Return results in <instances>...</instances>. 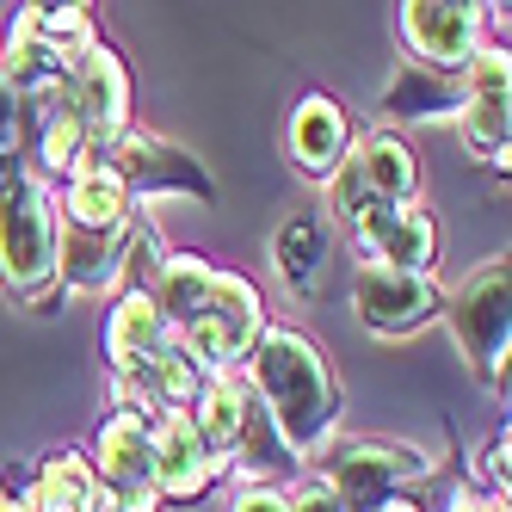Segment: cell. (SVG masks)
<instances>
[{
	"mask_svg": "<svg viewBox=\"0 0 512 512\" xmlns=\"http://www.w3.org/2000/svg\"><path fill=\"white\" fill-rule=\"evenodd\" d=\"M253 395L284 438L290 457H315L340 426V389L334 371L315 340H303L297 327H266L253 346Z\"/></svg>",
	"mask_w": 512,
	"mask_h": 512,
	"instance_id": "6da1fadb",
	"label": "cell"
},
{
	"mask_svg": "<svg viewBox=\"0 0 512 512\" xmlns=\"http://www.w3.org/2000/svg\"><path fill=\"white\" fill-rule=\"evenodd\" d=\"M451 334L463 346V358L475 364L482 383L506 377V346H512V272L506 260L475 266L457 290H451Z\"/></svg>",
	"mask_w": 512,
	"mask_h": 512,
	"instance_id": "7a4b0ae2",
	"label": "cell"
},
{
	"mask_svg": "<svg viewBox=\"0 0 512 512\" xmlns=\"http://www.w3.org/2000/svg\"><path fill=\"white\" fill-rule=\"evenodd\" d=\"M266 334V303H260V290H253L241 272H216L210 290H204V303L192 315V327L179 334V346H186L204 371H235V364L260 346Z\"/></svg>",
	"mask_w": 512,
	"mask_h": 512,
	"instance_id": "3957f363",
	"label": "cell"
},
{
	"mask_svg": "<svg viewBox=\"0 0 512 512\" xmlns=\"http://www.w3.org/2000/svg\"><path fill=\"white\" fill-rule=\"evenodd\" d=\"M56 198L44 179H25L13 198H0V284L31 297L56 284Z\"/></svg>",
	"mask_w": 512,
	"mask_h": 512,
	"instance_id": "277c9868",
	"label": "cell"
},
{
	"mask_svg": "<svg viewBox=\"0 0 512 512\" xmlns=\"http://www.w3.org/2000/svg\"><path fill=\"white\" fill-rule=\"evenodd\" d=\"M432 469V457L420 445H395V438H352L327 457L321 482L334 488V500L346 512H383L389 500H401V488L420 482Z\"/></svg>",
	"mask_w": 512,
	"mask_h": 512,
	"instance_id": "5b68a950",
	"label": "cell"
},
{
	"mask_svg": "<svg viewBox=\"0 0 512 512\" xmlns=\"http://www.w3.org/2000/svg\"><path fill=\"white\" fill-rule=\"evenodd\" d=\"M93 482H99V506L105 512H155L161 488H155V438L149 420L136 408L105 414L99 438H93Z\"/></svg>",
	"mask_w": 512,
	"mask_h": 512,
	"instance_id": "8992f818",
	"label": "cell"
},
{
	"mask_svg": "<svg viewBox=\"0 0 512 512\" xmlns=\"http://www.w3.org/2000/svg\"><path fill=\"white\" fill-rule=\"evenodd\" d=\"M99 155H105V167L124 179L130 204H136V198H142V204H155V198H216L204 161H192V155L179 149V142H167V136L124 130L112 149H99Z\"/></svg>",
	"mask_w": 512,
	"mask_h": 512,
	"instance_id": "52a82bcc",
	"label": "cell"
},
{
	"mask_svg": "<svg viewBox=\"0 0 512 512\" xmlns=\"http://www.w3.org/2000/svg\"><path fill=\"white\" fill-rule=\"evenodd\" d=\"M62 93H68V112L81 118L93 149H112L130 130V75H124L118 50H105L99 38L62 62Z\"/></svg>",
	"mask_w": 512,
	"mask_h": 512,
	"instance_id": "ba28073f",
	"label": "cell"
},
{
	"mask_svg": "<svg viewBox=\"0 0 512 512\" xmlns=\"http://www.w3.org/2000/svg\"><path fill=\"white\" fill-rule=\"evenodd\" d=\"M352 309L358 321L383 340L420 334L438 315V284L426 272H395V266H358L352 272Z\"/></svg>",
	"mask_w": 512,
	"mask_h": 512,
	"instance_id": "9c48e42d",
	"label": "cell"
},
{
	"mask_svg": "<svg viewBox=\"0 0 512 512\" xmlns=\"http://www.w3.org/2000/svg\"><path fill=\"white\" fill-rule=\"evenodd\" d=\"M401 38L432 75H463V62L482 50V7H451V0H408L401 7Z\"/></svg>",
	"mask_w": 512,
	"mask_h": 512,
	"instance_id": "30bf717a",
	"label": "cell"
},
{
	"mask_svg": "<svg viewBox=\"0 0 512 512\" xmlns=\"http://www.w3.org/2000/svg\"><path fill=\"white\" fill-rule=\"evenodd\" d=\"M149 438H155V488L173 494V500L204 494L216 475L229 469V457H216L204 438H198L192 414H161V420H149Z\"/></svg>",
	"mask_w": 512,
	"mask_h": 512,
	"instance_id": "8fae6325",
	"label": "cell"
},
{
	"mask_svg": "<svg viewBox=\"0 0 512 512\" xmlns=\"http://www.w3.org/2000/svg\"><path fill=\"white\" fill-rule=\"evenodd\" d=\"M118 389H124V401L142 414V420H161V414H186L192 401H198V389H204V364L179 346V340H167L149 364H136L130 377H118Z\"/></svg>",
	"mask_w": 512,
	"mask_h": 512,
	"instance_id": "7c38bea8",
	"label": "cell"
},
{
	"mask_svg": "<svg viewBox=\"0 0 512 512\" xmlns=\"http://www.w3.org/2000/svg\"><path fill=\"white\" fill-rule=\"evenodd\" d=\"M352 149V124L327 93H303L290 105V167L309 179H334V167Z\"/></svg>",
	"mask_w": 512,
	"mask_h": 512,
	"instance_id": "4fadbf2b",
	"label": "cell"
},
{
	"mask_svg": "<svg viewBox=\"0 0 512 512\" xmlns=\"http://www.w3.org/2000/svg\"><path fill=\"white\" fill-rule=\"evenodd\" d=\"M358 241L371 247V266H395V272H426L432 266V247H438V229L420 204H389V210H371L358 223Z\"/></svg>",
	"mask_w": 512,
	"mask_h": 512,
	"instance_id": "5bb4252c",
	"label": "cell"
},
{
	"mask_svg": "<svg viewBox=\"0 0 512 512\" xmlns=\"http://www.w3.org/2000/svg\"><path fill=\"white\" fill-rule=\"evenodd\" d=\"M62 229H93V235L130 229V192H124V179L105 167L99 149H93L75 173H68V192H62Z\"/></svg>",
	"mask_w": 512,
	"mask_h": 512,
	"instance_id": "9a60e30c",
	"label": "cell"
},
{
	"mask_svg": "<svg viewBox=\"0 0 512 512\" xmlns=\"http://www.w3.org/2000/svg\"><path fill=\"white\" fill-rule=\"evenodd\" d=\"M130 272V229L93 235V229H62L56 235V284L62 290H112Z\"/></svg>",
	"mask_w": 512,
	"mask_h": 512,
	"instance_id": "2e32d148",
	"label": "cell"
},
{
	"mask_svg": "<svg viewBox=\"0 0 512 512\" xmlns=\"http://www.w3.org/2000/svg\"><path fill=\"white\" fill-rule=\"evenodd\" d=\"M352 161V179H358V192L371 198V210H389V204H414V186H420V167L408 155V142L377 130V136H364L346 149Z\"/></svg>",
	"mask_w": 512,
	"mask_h": 512,
	"instance_id": "e0dca14e",
	"label": "cell"
},
{
	"mask_svg": "<svg viewBox=\"0 0 512 512\" xmlns=\"http://www.w3.org/2000/svg\"><path fill=\"white\" fill-rule=\"evenodd\" d=\"M167 340H173V327L161 321V309L142 297V290H124L112 321H105V358H112V371L130 377L136 364H149Z\"/></svg>",
	"mask_w": 512,
	"mask_h": 512,
	"instance_id": "ac0fdd59",
	"label": "cell"
},
{
	"mask_svg": "<svg viewBox=\"0 0 512 512\" xmlns=\"http://www.w3.org/2000/svg\"><path fill=\"white\" fill-rule=\"evenodd\" d=\"M247 401H253V383L241 371H204V389L192 401V426L198 438L216 451V457H235V438H241V420H247Z\"/></svg>",
	"mask_w": 512,
	"mask_h": 512,
	"instance_id": "d6986e66",
	"label": "cell"
},
{
	"mask_svg": "<svg viewBox=\"0 0 512 512\" xmlns=\"http://www.w3.org/2000/svg\"><path fill=\"white\" fill-rule=\"evenodd\" d=\"M210 278H216V266H210V260H198V253H167L161 272L142 284V297L161 309V321L173 327V340L192 327V315H198V303H204Z\"/></svg>",
	"mask_w": 512,
	"mask_h": 512,
	"instance_id": "ffe728a7",
	"label": "cell"
},
{
	"mask_svg": "<svg viewBox=\"0 0 512 512\" xmlns=\"http://www.w3.org/2000/svg\"><path fill=\"white\" fill-rule=\"evenodd\" d=\"M25 506H38V512H105V506H99V482H93V463H87L81 451L44 457L38 488H31Z\"/></svg>",
	"mask_w": 512,
	"mask_h": 512,
	"instance_id": "44dd1931",
	"label": "cell"
},
{
	"mask_svg": "<svg viewBox=\"0 0 512 512\" xmlns=\"http://www.w3.org/2000/svg\"><path fill=\"white\" fill-rule=\"evenodd\" d=\"M457 136L475 161L506 167V142H512V93H475L457 105Z\"/></svg>",
	"mask_w": 512,
	"mask_h": 512,
	"instance_id": "7402d4cb",
	"label": "cell"
},
{
	"mask_svg": "<svg viewBox=\"0 0 512 512\" xmlns=\"http://www.w3.org/2000/svg\"><path fill=\"white\" fill-rule=\"evenodd\" d=\"M321 266H327V235L315 216H297V223L278 229V278L290 290H315L321 284Z\"/></svg>",
	"mask_w": 512,
	"mask_h": 512,
	"instance_id": "603a6c76",
	"label": "cell"
},
{
	"mask_svg": "<svg viewBox=\"0 0 512 512\" xmlns=\"http://www.w3.org/2000/svg\"><path fill=\"white\" fill-rule=\"evenodd\" d=\"M457 93H451V81L445 75H432V68H401V75L389 81V112L395 118H445V112H457Z\"/></svg>",
	"mask_w": 512,
	"mask_h": 512,
	"instance_id": "cb8c5ba5",
	"label": "cell"
},
{
	"mask_svg": "<svg viewBox=\"0 0 512 512\" xmlns=\"http://www.w3.org/2000/svg\"><path fill=\"white\" fill-rule=\"evenodd\" d=\"M19 142H25V99L0 81V155H19Z\"/></svg>",
	"mask_w": 512,
	"mask_h": 512,
	"instance_id": "d4e9b609",
	"label": "cell"
},
{
	"mask_svg": "<svg viewBox=\"0 0 512 512\" xmlns=\"http://www.w3.org/2000/svg\"><path fill=\"white\" fill-rule=\"evenodd\" d=\"M284 512H346V506L334 500V488H327L321 475H309V482H297L284 494Z\"/></svg>",
	"mask_w": 512,
	"mask_h": 512,
	"instance_id": "484cf974",
	"label": "cell"
},
{
	"mask_svg": "<svg viewBox=\"0 0 512 512\" xmlns=\"http://www.w3.org/2000/svg\"><path fill=\"white\" fill-rule=\"evenodd\" d=\"M235 512H284V494L278 488H241L235 494Z\"/></svg>",
	"mask_w": 512,
	"mask_h": 512,
	"instance_id": "4316f807",
	"label": "cell"
},
{
	"mask_svg": "<svg viewBox=\"0 0 512 512\" xmlns=\"http://www.w3.org/2000/svg\"><path fill=\"white\" fill-rule=\"evenodd\" d=\"M482 469H488V482H500V494H506V432H500V438H488Z\"/></svg>",
	"mask_w": 512,
	"mask_h": 512,
	"instance_id": "83f0119b",
	"label": "cell"
},
{
	"mask_svg": "<svg viewBox=\"0 0 512 512\" xmlns=\"http://www.w3.org/2000/svg\"><path fill=\"white\" fill-rule=\"evenodd\" d=\"M25 179H31V173H25V161H19V155H0V198H13Z\"/></svg>",
	"mask_w": 512,
	"mask_h": 512,
	"instance_id": "f1b7e54d",
	"label": "cell"
},
{
	"mask_svg": "<svg viewBox=\"0 0 512 512\" xmlns=\"http://www.w3.org/2000/svg\"><path fill=\"white\" fill-rule=\"evenodd\" d=\"M451 512H506V500H488V494H457Z\"/></svg>",
	"mask_w": 512,
	"mask_h": 512,
	"instance_id": "f546056e",
	"label": "cell"
},
{
	"mask_svg": "<svg viewBox=\"0 0 512 512\" xmlns=\"http://www.w3.org/2000/svg\"><path fill=\"white\" fill-rule=\"evenodd\" d=\"M0 512H31V506H25V500H19V494L7 488V482H0Z\"/></svg>",
	"mask_w": 512,
	"mask_h": 512,
	"instance_id": "4dcf8cb0",
	"label": "cell"
},
{
	"mask_svg": "<svg viewBox=\"0 0 512 512\" xmlns=\"http://www.w3.org/2000/svg\"><path fill=\"white\" fill-rule=\"evenodd\" d=\"M383 512H420V506H414V500H389Z\"/></svg>",
	"mask_w": 512,
	"mask_h": 512,
	"instance_id": "1f68e13d",
	"label": "cell"
}]
</instances>
